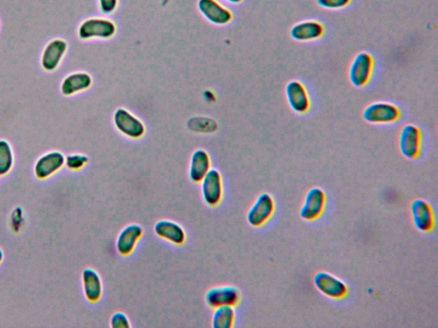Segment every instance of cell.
Listing matches in <instances>:
<instances>
[{
    "label": "cell",
    "instance_id": "cell-1",
    "mask_svg": "<svg viewBox=\"0 0 438 328\" xmlns=\"http://www.w3.org/2000/svg\"><path fill=\"white\" fill-rule=\"evenodd\" d=\"M274 210L275 202L273 198L269 193H261L248 210L246 220L253 228H260L272 217Z\"/></svg>",
    "mask_w": 438,
    "mask_h": 328
},
{
    "label": "cell",
    "instance_id": "cell-2",
    "mask_svg": "<svg viewBox=\"0 0 438 328\" xmlns=\"http://www.w3.org/2000/svg\"><path fill=\"white\" fill-rule=\"evenodd\" d=\"M116 25L112 21L102 18H90L81 23L78 35L81 40L90 39H109L115 34Z\"/></svg>",
    "mask_w": 438,
    "mask_h": 328
},
{
    "label": "cell",
    "instance_id": "cell-3",
    "mask_svg": "<svg viewBox=\"0 0 438 328\" xmlns=\"http://www.w3.org/2000/svg\"><path fill=\"white\" fill-rule=\"evenodd\" d=\"M201 182L203 200L207 205L215 207L220 204L224 195V186L220 172L210 170Z\"/></svg>",
    "mask_w": 438,
    "mask_h": 328
},
{
    "label": "cell",
    "instance_id": "cell-4",
    "mask_svg": "<svg viewBox=\"0 0 438 328\" xmlns=\"http://www.w3.org/2000/svg\"><path fill=\"white\" fill-rule=\"evenodd\" d=\"M314 284L317 290L328 298L343 299L347 294V285L330 273H317L314 277Z\"/></svg>",
    "mask_w": 438,
    "mask_h": 328
},
{
    "label": "cell",
    "instance_id": "cell-5",
    "mask_svg": "<svg viewBox=\"0 0 438 328\" xmlns=\"http://www.w3.org/2000/svg\"><path fill=\"white\" fill-rule=\"evenodd\" d=\"M114 124L117 130L131 139L142 138L146 132L142 121L123 108L117 109Z\"/></svg>",
    "mask_w": 438,
    "mask_h": 328
},
{
    "label": "cell",
    "instance_id": "cell-6",
    "mask_svg": "<svg viewBox=\"0 0 438 328\" xmlns=\"http://www.w3.org/2000/svg\"><path fill=\"white\" fill-rule=\"evenodd\" d=\"M326 196L324 191L319 187H312L305 196L303 206L300 210V216L304 221H314L323 212L326 205Z\"/></svg>",
    "mask_w": 438,
    "mask_h": 328
},
{
    "label": "cell",
    "instance_id": "cell-7",
    "mask_svg": "<svg viewBox=\"0 0 438 328\" xmlns=\"http://www.w3.org/2000/svg\"><path fill=\"white\" fill-rule=\"evenodd\" d=\"M205 300L207 306L212 308L220 306H236L240 303L241 292L233 286L218 287L206 292Z\"/></svg>",
    "mask_w": 438,
    "mask_h": 328
},
{
    "label": "cell",
    "instance_id": "cell-8",
    "mask_svg": "<svg viewBox=\"0 0 438 328\" xmlns=\"http://www.w3.org/2000/svg\"><path fill=\"white\" fill-rule=\"evenodd\" d=\"M65 165V157L62 152L52 151L42 155L34 164V175L38 179H46L58 173Z\"/></svg>",
    "mask_w": 438,
    "mask_h": 328
},
{
    "label": "cell",
    "instance_id": "cell-9",
    "mask_svg": "<svg viewBox=\"0 0 438 328\" xmlns=\"http://www.w3.org/2000/svg\"><path fill=\"white\" fill-rule=\"evenodd\" d=\"M400 117V111L392 104L374 103L370 104L364 111L363 118L367 123L373 124H386L396 122Z\"/></svg>",
    "mask_w": 438,
    "mask_h": 328
},
{
    "label": "cell",
    "instance_id": "cell-10",
    "mask_svg": "<svg viewBox=\"0 0 438 328\" xmlns=\"http://www.w3.org/2000/svg\"><path fill=\"white\" fill-rule=\"evenodd\" d=\"M373 68V58L369 53H361L354 57L350 66V79L357 88L369 83Z\"/></svg>",
    "mask_w": 438,
    "mask_h": 328
},
{
    "label": "cell",
    "instance_id": "cell-11",
    "mask_svg": "<svg viewBox=\"0 0 438 328\" xmlns=\"http://www.w3.org/2000/svg\"><path fill=\"white\" fill-rule=\"evenodd\" d=\"M68 44L62 39H55L46 45L43 50L41 66L48 72H53L60 65L62 58L67 53Z\"/></svg>",
    "mask_w": 438,
    "mask_h": 328
},
{
    "label": "cell",
    "instance_id": "cell-12",
    "mask_svg": "<svg viewBox=\"0 0 438 328\" xmlns=\"http://www.w3.org/2000/svg\"><path fill=\"white\" fill-rule=\"evenodd\" d=\"M421 144L420 130L414 125H406L402 128L399 139L401 154L409 159L416 158L420 154Z\"/></svg>",
    "mask_w": 438,
    "mask_h": 328
},
{
    "label": "cell",
    "instance_id": "cell-13",
    "mask_svg": "<svg viewBox=\"0 0 438 328\" xmlns=\"http://www.w3.org/2000/svg\"><path fill=\"white\" fill-rule=\"evenodd\" d=\"M411 214L414 226L421 233L431 231L434 226V216L431 205L424 199L418 198L411 205Z\"/></svg>",
    "mask_w": 438,
    "mask_h": 328
},
{
    "label": "cell",
    "instance_id": "cell-14",
    "mask_svg": "<svg viewBox=\"0 0 438 328\" xmlns=\"http://www.w3.org/2000/svg\"><path fill=\"white\" fill-rule=\"evenodd\" d=\"M143 233L142 226L139 224H131L125 226L117 236V251L121 256H130L134 252L136 244L142 239Z\"/></svg>",
    "mask_w": 438,
    "mask_h": 328
},
{
    "label": "cell",
    "instance_id": "cell-15",
    "mask_svg": "<svg viewBox=\"0 0 438 328\" xmlns=\"http://www.w3.org/2000/svg\"><path fill=\"white\" fill-rule=\"evenodd\" d=\"M198 8L207 20L214 25H225L232 20V13L216 0H199Z\"/></svg>",
    "mask_w": 438,
    "mask_h": 328
},
{
    "label": "cell",
    "instance_id": "cell-16",
    "mask_svg": "<svg viewBox=\"0 0 438 328\" xmlns=\"http://www.w3.org/2000/svg\"><path fill=\"white\" fill-rule=\"evenodd\" d=\"M286 96L293 111L303 114L308 111L310 101L306 88L300 82L293 81L286 87Z\"/></svg>",
    "mask_w": 438,
    "mask_h": 328
},
{
    "label": "cell",
    "instance_id": "cell-17",
    "mask_svg": "<svg viewBox=\"0 0 438 328\" xmlns=\"http://www.w3.org/2000/svg\"><path fill=\"white\" fill-rule=\"evenodd\" d=\"M156 235L171 243L181 245L186 241V233L181 225L170 220H161L154 225Z\"/></svg>",
    "mask_w": 438,
    "mask_h": 328
},
{
    "label": "cell",
    "instance_id": "cell-18",
    "mask_svg": "<svg viewBox=\"0 0 438 328\" xmlns=\"http://www.w3.org/2000/svg\"><path fill=\"white\" fill-rule=\"evenodd\" d=\"M85 298L89 303L99 302L102 296L103 287L100 276L95 269L86 268L81 275Z\"/></svg>",
    "mask_w": 438,
    "mask_h": 328
},
{
    "label": "cell",
    "instance_id": "cell-19",
    "mask_svg": "<svg viewBox=\"0 0 438 328\" xmlns=\"http://www.w3.org/2000/svg\"><path fill=\"white\" fill-rule=\"evenodd\" d=\"M93 79L91 76L85 72L70 74L66 76L61 84V93L65 96H72L76 93L85 91L91 87Z\"/></svg>",
    "mask_w": 438,
    "mask_h": 328
},
{
    "label": "cell",
    "instance_id": "cell-20",
    "mask_svg": "<svg viewBox=\"0 0 438 328\" xmlns=\"http://www.w3.org/2000/svg\"><path fill=\"white\" fill-rule=\"evenodd\" d=\"M211 170L210 156L205 150L195 151L192 155L190 178L194 183L201 182Z\"/></svg>",
    "mask_w": 438,
    "mask_h": 328
},
{
    "label": "cell",
    "instance_id": "cell-21",
    "mask_svg": "<svg viewBox=\"0 0 438 328\" xmlns=\"http://www.w3.org/2000/svg\"><path fill=\"white\" fill-rule=\"evenodd\" d=\"M323 34V25L321 23L315 21H305L297 23L291 31V37L298 41L317 40V39L321 37Z\"/></svg>",
    "mask_w": 438,
    "mask_h": 328
},
{
    "label": "cell",
    "instance_id": "cell-22",
    "mask_svg": "<svg viewBox=\"0 0 438 328\" xmlns=\"http://www.w3.org/2000/svg\"><path fill=\"white\" fill-rule=\"evenodd\" d=\"M236 321V311L233 306H220L215 308L213 315V328H232Z\"/></svg>",
    "mask_w": 438,
    "mask_h": 328
},
{
    "label": "cell",
    "instance_id": "cell-23",
    "mask_svg": "<svg viewBox=\"0 0 438 328\" xmlns=\"http://www.w3.org/2000/svg\"><path fill=\"white\" fill-rule=\"evenodd\" d=\"M14 153L11 144L6 139H0V177L10 173L14 166Z\"/></svg>",
    "mask_w": 438,
    "mask_h": 328
},
{
    "label": "cell",
    "instance_id": "cell-24",
    "mask_svg": "<svg viewBox=\"0 0 438 328\" xmlns=\"http://www.w3.org/2000/svg\"><path fill=\"white\" fill-rule=\"evenodd\" d=\"M89 161L87 156L84 154H70L65 158V165L69 170L78 171L87 165Z\"/></svg>",
    "mask_w": 438,
    "mask_h": 328
},
{
    "label": "cell",
    "instance_id": "cell-25",
    "mask_svg": "<svg viewBox=\"0 0 438 328\" xmlns=\"http://www.w3.org/2000/svg\"><path fill=\"white\" fill-rule=\"evenodd\" d=\"M316 1L324 9L338 10L350 5L351 0H316Z\"/></svg>",
    "mask_w": 438,
    "mask_h": 328
},
{
    "label": "cell",
    "instance_id": "cell-26",
    "mask_svg": "<svg viewBox=\"0 0 438 328\" xmlns=\"http://www.w3.org/2000/svg\"><path fill=\"white\" fill-rule=\"evenodd\" d=\"M109 323L113 328H128L131 327L130 320L123 312H117V313L113 314Z\"/></svg>",
    "mask_w": 438,
    "mask_h": 328
},
{
    "label": "cell",
    "instance_id": "cell-27",
    "mask_svg": "<svg viewBox=\"0 0 438 328\" xmlns=\"http://www.w3.org/2000/svg\"><path fill=\"white\" fill-rule=\"evenodd\" d=\"M101 11L104 14H112L116 10L119 0H99Z\"/></svg>",
    "mask_w": 438,
    "mask_h": 328
},
{
    "label": "cell",
    "instance_id": "cell-28",
    "mask_svg": "<svg viewBox=\"0 0 438 328\" xmlns=\"http://www.w3.org/2000/svg\"><path fill=\"white\" fill-rule=\"evenodd\" d=\"M4 257H5V254H4L3 250L0 248V264H2Z\"/></svg>",
    "mask_w": 438,
    "mask_h": 328
},
{
    "label": "cell",
    "instance_id": "cell-29",
    "mask_svg": "<svg viewBox=\"0 0 438 328\" xmlns=\"http://www.w3.org/2000/svg\"><path fill=\"white\" fill-rule=\"evenodd\" d=\"M227 1L233 3V4H239L242 1V0H227Z\"/></svg>",
    "mask_w": 438,
    "mask_h": 328
}]
</instances>
